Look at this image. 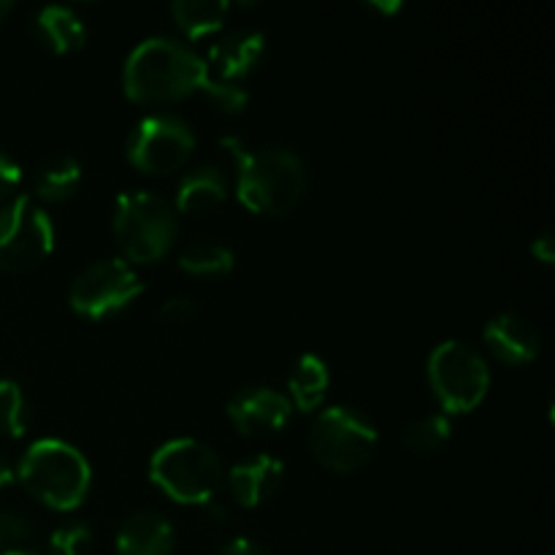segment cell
Here are the masks:
<instances>
[{
    "label": "cell",
    "mask_w": 555,
    "mask_h": 555,
    "mask_svg": "<svg viewBox=\"0 0 555 555\" xmlns=\"http://www.w3.org/2000/svg\"><path fill=\"white\" fill-rule=\"evenodd\" d=\"M54 225L38 201L20 195L0 209V269L30 271L52 255Z\"/></svg>",
    "instance_id": "9"
},
{
    "label": "cell",
    "mask_w": 555,
    "mask_h": 555,
    "mask_svg": "<svg viewBox=\"0 0 555 555\" xmlns=\"http://www.w3.org/2000/svg\"><path fill=\"white\" fill-rule=\"evenodd\" d=\"M177 547V531L171 520L155 509L130 515L117 534L119 555H171Z\"/></svg>",
    "instance_id": "15"
},
{
    "label": "cell",
    "mask_w": 555,
    "mask_h": 555,
    "mask_svg": "<svg viewBox=\"0 0 555 555\" xmlns=\"http://www.w3.org/2000/svg\"><path fill=\"white\" fill-rule=\"evenodd\" d=\"M16 480V472H14V466L9 464V461L3 459V455H0V488H5V486H11V482Z\"/></svg>",
    "instance_id": "30"
},
{
    "label": "cell",
    "mask_w": 555,
    "mask_h": 555,
    "mask_svg": "<svg viewBox=\"0 0 555 555\" xmlns=\"http://www.w3.org/2000/svg\"><path fill=\"white\" fill-rule=\"evenodd\" d=\"M27 428L25 396L14 379H0V434L3 437H22Z\"/></svg>",
    "instance_id": "23"
},
{
    "label": "cell",
    "mask_w": 555,
    "mask_h": 555,
    "mask_svg": "<svg viewBox=\"0 0 555 555\" xmlns=\"http://www.w3.org/2000/svg\"><path fill=\"white\" fill-rule=\"evenodd\" d=\"M374 11H379V14H396V11H401V3L399 0H393V3H369Z\"/></svg>",
    "instance_id": "31"
},
{
    "label": "cell",
    "mask_w": 555,
    "mask_h": 555,
    "mask_svg": "<svg viewBox=\"0 0 555 555\" xmlns=\"http://www.w3.org/2000/svg\"><path fill=\"white\" fill-rule=\"evenodd\" d=\"M11 11H14V3H11V0H0V22H3Z\"/></svg>",
    "instance_id": "32"
},
{
    "label": "cell",
    "mask_w": 555,
    "mask_h": 555,
    "mask_svg": "<svg viewBox=\"0 0 555 555\" xmlns=\"http://www.w3.org/2000/svg\"><path fill=\"white\" fill-rule=\"evenodd\" d=\"M33 33L52 54H68L85 47V20L68 5H43L33 20Z\"/></svg>",
    "instance_id": "16"
},
{
    "label": "cell",
    "mask_w": 555,
    "mask_h": 555,
    "mask_svg": "<svg viewBox=\"0 0 555 555\" xmlns=\"http://www.w3.org/2000/svg\"><path fill=\"white\" fill-rule=\"evenodd\" d=\"M282 480H285V464L274 455L260 453L228 472V491L238 507L255 509L280 491Z\"/></svg>",
    "instance_id": "14"
},
{
    "label": "cell",
    "mask_w": 555,
    "mask_h": 555,
    "mask_svg": "<svg viewBox=\"0 0 555 555\" xmlns=\"http://www.w3.org/2000/svg\"><path fill=\"white\" fill-rule=\"evenodd\" d=\"M20 179H22V168L16 166L5 152H0V201L9 198V195L14 193Z\"/></svg>",
    "instance_id": "26"
},
{
    "label": "cell",
    "mask_w": 555,
    "mask_h": 555,
    "mask_svg": "<svg viewBox=\"0 0 555 555\" xmlns=\"http://www.w3.org/2000/svg\"><path fill=\"white\" fill-rule=\"evenodd\" d=\"M531 255H534V260H540V263L553 266V260H555V236H553V231L540 233V236L534 238V244H531Z\"/></svg>",
    "instance_id": "29"
},
{
    "label": "cell",
    "mask_w": 555,
    "mask_h": 555,
    "mask_svg": "<svg viewBox=\"0 0 555 555\" xmlns=\"http://www.w3.org/2000/svg\"><path fill=\"white\" fill-rule=\"evenodd\" d=\"M309 450L328 472L352 475L372 461L377 450V428L352 406H328L309 428Z\"/></svg>",
    "instance_id": "7"
},
{
    "label": "cell",
    "mask_w": 555,
    "mask_h": 555,
    "mask_svg": "<svg viewBox=\"0 0 555 555\" xmlns=\"http://www.w3.org/2000/svg\"><path fill=\"white\" fill-rule=\"evenodd\" d=\"M293 404L274 388H244L228 404V421L242 437H269L280 434L291 423Z\"/></svg>",
    "instance_id": "11"
},
{
    "label": "cell",
    "mask_w": 555,
    "mask_h": 555,
    "mask_svg": "<svg viewBox=\"0 0 555 555\" xmlns=\"http://www.w3.org/2000/svg\"><path fill=\"white\" fill-rule=\"evenodd\" d=\"M266 54V38L260 30H233L231 36L220 38L215 47L209 49V74L211 79L225 81V85H236V81L247 79L255 68L260 65Z\"/></svg>",
    "instance_id": "13"
},
{
    "label": "cell",
    "mask_w": 555,
    "mask_h": 555,
    "mask_svg": "<svg viewBox=\"0 0 555 555\" xmlns=\"http://www.w3.org/2000/svg\"><path fill=\"white\" fill-rule=\"evenodd\" d=\"M112 231L125 258L133 263H157L177 242V211L157 193L130 190L114 201Z\"/></svg>",
    "instance_id": "5"
},
{
    "label": "cell",
    "mask_w": 555,
    "mask_h": 555,
    "mask_svg": "<svg viewBox=\"0 0 555 555\" xmlns=\"http://www.w3.org/2000/svg\"><path fill=\"white\" fill-rule=\"evenodd\" d=\"M3 555H36V553H27V551H9V553H3Z\"/></svg>",
    "instance_id": "33"
},
{
    "label": "cell",
    "mask_w": 555,
    "mask_h": 555,
    "mask_svg": "<svg viewBox=\"0 0 555 555\" xmlns=\"http://www.w3.org/2000/svg\"><path fill=\"white\" fill-rule=\"evenodd\" d=\"M125 95L144 106L177 103L190 95H209L215 79L209 65L188 43L168 36L144 38L122 70Z\"/></svg>",
    "instance_id": "1"
},
{
    "label": "cell",
    "mask_w": 555,
    "mask_h": 555,
    "mask_svg": "<svg viewBox=\"0 0 555 555\" xmlns=\"http://www.w3.org/2000/svg\"><path fill=\"white\" fill-rule=\"evenodd\" d=\"M92 551V534L87 526H63L49 537L52 555H87Z\"/></svg>",
    "instance_id": "24"
},
{
    "label": "cell",
    "mask_w": 555,
    "mask_h": 555,
    "mask_svg": "<svg viewBox=\"0 0 555 555\" xmlns=\"http://www.w3.org/2000/svg\"><path fill=\"white\" fill-rule=\"evenodd\" d=\"M144 293L133 266L122 258L95 260L70 282L68 304L79 318L106 320L128 309Z\"/></svg>",
    "instance_id": "8"
},
{
    "label": "cell",
    "mask_w": 555,
    "mask_h": 555,
    "mask_svg": "<svg viewBox=\"0 0 555 555\" xmlns=\"http://www.w3.org/2000/svg\"><path fill=\"white\" fill-rule=\"evenodd\" d=\"M482 341L493 358L507 366H526L540 356V331L534 328L529 318L518 312H502L493 320H488L482 331Z\"/></svg>",
    "instance_id": "12"
},
{
    "label": "cell",
    "mask_w": 555,
    "mask_h": 555,
    "mask_svg": "<svg viewBox=\"0 0 555 555\" xmlns=\"http://www.w3.org/2000/svg\"><path fill=\"white\" fill-rule=\"evenodd\" d=\"M236 163V198L253 215L282 217L307 195V166L287 146L249 150L238 139H222Z\"/></svg>",
    "instance_id": "2"
},
{
    "label": "cell",
    "mask_w": 555,
    "mask_h": 555,
    "mask_svg": "<svg viewBox=\"0 0 555 555\" xmlns=\"http://www.w3.org/2000/svg\"><path fill=\"white\" fill-rule=\"evenodd\" d=\"M27 537L25 515L16 509H0V542L3 540H22Z\"/></svg>",
    "instance_id": "25"
},
{
    "label": "cell",
    "mask_w": 555,
    "mask_h": 555,
    "mask_svg": "<svg viewBox=\"0 0 555 555\" xmlns=\"http://www.w3.org/2000/svg\"><path fill=\"white\" fill-rule=\"evenodd\" d=\"M222 461L201 439H171L152 453L150 480L171 502L188 507H206L222 486Z\"/></svg>",
    "instance_id": "4"
},
{
    "label": "cell",
    "mask_w": 555,
    "mask_h": 555,
    "mask_svg": "<svg viewBox=\"0 0 555 555\" xmlns=\"http://www.w3.org/2000/svg\"><path fill=\"white\" fill-rule=\"evenodd\" d=\"M233 263H236L233 249L215 238H198L179 255V269L193 276H222L233 271Z\"/></svg>",
    "instance_id": "21"
},
{
    "label": "cell",
    "mask_w": 555,
    "mask_h": 555,
    "mask_svg": "<svg viewBox=\"0 0 555 555\" xmlns=\"http://www.w3.org/2000/svg\"><path fill=\"white\" fill-rule=\"evenodd\" d=\"M328 385H331V372L325 366L323 358L312 356H301L293 366L291 377H287V399H291L293 410L298 412H318L323 406L325 393H328Z\"/></svg>",
    "instance_id": "18"
},
{
    "label": "cell",
    "mask_w": 555,
    "mask_h": 555,
    "mask_svg": "<svg viewBox=\"0 0 555 555\" xmlns=\"http://www.w3.org/2000/svg\"><path fill=\"white\" fill-rule=\"evenodd\" d=\"M14 472L22 488L54 513H74L85 504L92 486V469L85 453L63 439L33 442Z\"/></svg>",
    "instance_id": "3"
},
{
    "label": "cell",
    "mask_w": 555,
    "mask_h": 555,
    "mask_svg": "<svg viewBox=\"0 0 555 555\" xmlns=\"http://www.w3.org/2000/svg\"><path fill=\"white\" fill-rule=\"evenodd\" d=\"M217 555H274L269 551V547H263L260 542L255 540H247V537H236V540H231L228 545H222Z\"/></svg>",
    "instance_id": "28"
},
{
    "label": "cell",
    "mask_w": 555,
    "mask_h": 555,
    "mask_svg": "<svg viewBox=\"0 0 555 555\" xmlns=\"http://www.w3.org/2000/svg\"><path fill=\"white\" fill-rule=\"evenodd\" d=\"M128 160L150 177H166L188 166L195 152V133L182 117L150 114L128 135Z\"/></svg>",
    "instance_id": "10"
},
{
    "label": "cell",
    "mask_w": 555,
    "mask_h": 555,
    "mask_svg": "<svg viewBox=\"0 0 555 555\" xmlns=\"http://www.w3.org/2000/svg\"><path fill=\"white\" fill-rule=\"evenodd\" d=\"M428 383L448 415H466L486 401L491 369L486 358L466 341L448 339L428 356Z\"/></svg>",
    "instance_id": "6"
},
{
    "label": "cell",
    "mask_w": 555,
    "mask_h": 555,
    "mask_svg": "<svg viewBox=\"0 0 555 555\" xmlns=\"http://www.w3.org/2000/svg\"><path fill=\"white\" fill-rule=\"evenodd\" d=\"M81 184V166L76 157L60 155L49 160L36 177V195L43 204H65Z\"/></svg>",
    "instance_id": "20"
},
{
    "label": "cell",
    "mask_w": 555,
    "mask_h": 555,
    "mask_svg": "<svg viewBox=\"0 0 555 555\" xmlns=\"http://www.w3.org/2000/svg\"><path fill=\"white\" fill-rule=\"evenodd\" d=\"M453 437V423L442 412H431V415H423L417 421H412L410 426L401 434V442L410 453L415 455H434L444 448Z\"/></svg>",
    "instance_id": "22"
},
{
    "label": "cell",
    "mask_w": 555,
    "mask_h": 555,
    "mask_svg": "<svg viewBox=\"0 0 555 555\" xmlns=\"http://www.w3.org/2000/svg\"><path fill=\"white\" fill-rule=\"evenodd\" d=\"M228 11H231V5L222 3V0H177L171 5L173 22L190 41H198V38L220 30L225 25Z\"/></svg>",
    "instance_id": "19"
},
{
    "label": "cell",
    "mask_w": 555,
    "mask_h": 555,
    "mask_svg": "<svg viewBox=\"0 0 555 555\" xmlns=\"http://www.w3.org/2000/svg\"><path fill=\"white\" fill-rule=\"evenodd\" d=\"M228 182L217 166H198L184 173L177 190V209L182 215H204L225 204Z\"/></svg>",
    "instance_id": "17"
},
{
    "label": "cell",
    "mask_w": 555,
    "mask_h": 555,
    "mask_svg": "<svg viewBox=\"0 0 555 555\" xmlns=\"http://www.w3.org/2000/svg\"><path fill=\"white\" fill-rule=\"evenodd\" d=\"M160 314L166 320H173V323H188V320L195 318V304L190 298H171L160 309Z\"/></svg>",
    "instance_id": "27"
}]
</instances>
